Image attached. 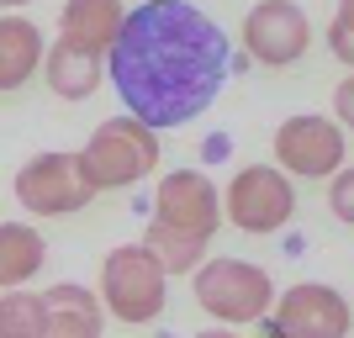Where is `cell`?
I'll use <instances>...</instances> for the list:
<instances>
[{
    "label": "cell",
    "mask_w": 354,
    "mask_h": 338,
    "mask_svg": "<svg viewBox=\"0 0 354 338\" xmlns=\"http://www.w3.org/2000/svg\"><path fill=\"white\" fill-rule=\"evenodd\" d=\"M127 27V6L122 0H64L59 11V37L74 48H85V53H111Z\"/></svg>",
    "instance_id": "cell-11"
},
{
    "label": "cell",
    "mask_w": 354,
    "mask_h": 338,
    "mask_svg": "<svg viewBox=\"0 0 354 338\" xmlns=\"http://www.w3.org/2000/svg\"><path fill=\"white\" fill-rule=\"evenodd\" d=\"M233 74L227 32L191 0H143L127 11L117 48L106 53V79L117 85L127 117L159 127L196 122Z\"/></svg>",
    "instance_id": "cell-1"
},
{
    "label": "cell",
    "mask_w": 354,
    "mask_h": 338,
    "mask_svg": "<svg viewBox=\"0 0 354 338\" xmlns=\"http://www.w3.org/2000/svg\"><path fill=\"white\" fill-rule=\"evenodd\" d=\"M196 338H238V333H227V328H207V333H196Z\"/></svg>",
    "instance_id": "cell-22"
},
{
    "label": "cell",
    "mask_w": 354,
    "mask_h": 338,
    "mask_svg": "<svg viewBox=\"0 0 354 338\" xmlns=\"http://www.w3.org/2000/svg\"><path fill=\"white\" fill-rule=\"evenodd\" d=\"M101 301L111 317H122L127 328L153 323L169 301V275L164 265L148 254V243H122L106 254L101 265Z\"/></svg>",
    "instance_id": "cell-4"
},
{
    "label": "cell",
    "mask_w": 354,
    "mask_h": 338,
    "mask_svg": "<svg viewBox=\"0 0 354 338\" xmlns=\"http://www.w3.org/2000/svg\"><path fill=\"white\" fill-rule=\"evenodd\" d=\"M80 164H85L95 196L101 191H127L138 180H148L159 169V133L138 117H106L90 143L80 148Z\"/></svg>",
    "instance_id": "cell-3"
},
{
    "label": "cell",
    "mask_w": 354,
    "mask_h": 338,
    "mask_svg": "<svg viewBox=\"0 0 354 338\" xmlns=\"http://www.w3.org/2000/svg\"><path fill=\"white\" fill-rule=\"evenodd\" d=\"M196 307L207 312L212 323L222 328H243V323H265L275 312V280L265 275L249 259H207V265L191 275Z\"/></svg>",
    "instance_id": "cell-2"
},
{
    "label": "cell",
    "mask_w": 354,
    "mask_h": 338,
    "mask_svg": "<svg viewBox=\"0 0 354 338\" xmlns=\"http://www.w3.org/2000/svg\"><path fill=\"white\" fill-rule=\"evenodd\" d=\"M21 6H32V0H0V11H21Z\"/></svg>",
    "instance_id": "cell-23"
},
{
    "label": "cell",
    "mask_w": 354,
    "mask_h": 338,
    "mask_svg": "<svg viewBox=\"0 0 354 338\" xmlns=\"http://www.w3.org/2000/svg\"><path fill=\"white\" fill-rule=\"evenodd\" d=\"M153 222L196 238V243H212L217 227L227 222V212H222L217 185L201 169H169L159 180V191H153Z\"/></svg>",
    "instance_id": "cell-8"
},
{
    "label": "cell",
    "mask_w": 354,
    "mask_h": 338,
    "mask_svg": "<svg viewBox=\"0 0 354 338\" xmlns=\"http://www.w3.org/2000/svg\"><path fill=\"white\" fill-rule=\"evenodd\" d=\"M243 48L254 64L265 69H286L312 48V21L296 0H259L243 16Z\"/></svg>",
    "instance_id": "cell-10"
},
{
    "label": "cell",
    "mask_w": 354,
    "mask_h": 338,
    "mask_svg": "<svg viewBox=\"0 0 354 338\" xmlns=\"http://www.w3.org/2000/svg\"><path fill=\"white\" fill-rule=\"evenodd\" d=\"M275 338H349L354 333V307L349 296L323 285V280H301L291 291L275 296Z\"/></svg>",
    "instance_id": "cell-9"
},
{
    "label": "cell",
    "mask_w": 354,
    "mask_h": 338,
    "mask_svg": "<svg viewBox=\"0 0 354 338\" xmlns=\"http://www.w3.org/2000/svg\"><path fill=\"white\" fill-rule=\"evenodd\" d=\"M333 122H339L344 133H354V74L339 79V90H333Z\"/></svg>",
    "instance_id": "cell-20"
},
{
    "label": "cell",
    "mask_w": 354,
    "mask_h": 338,
    "mask_svg": "<svg viewBox=\"0 0 354 338\" xmlns=\"http://www.w3.org/2000/svg\"><path fill=\"white\" fill-rule=\"evenodd\" d=\"M333 16H339V21H349V27H354V0H339V11H333Z\"/></svg>",
    "instance_id": "cell-21"
},
{
    "label": "cell",
    "mask_w": 354,
    "mask_h": 338,
    "mask_svg": "<svg viewBox=\"0 0 354 338\" xmlns=\"http://www.w3.org/2000/svg\"><path fill=\"white\" fill-rule=\"evenodd\" d=\"M48 48H43V32L37 21H27L21 11H0V90L11 95L43 69Z\"/></svg>",
    "instance_id": "cell-13"
},
{
    "label": "cell",
    "mask_w": 354,
    "mask_h": 338,
    "mask_svg": "<svg viewBox=\"0 0 354 338\" xmlns=\"http://www.w3.org/2000/svg\"><path fill=\"white\" fill-rule=\"evenodd\" d=\"M275 164L291 180H333L344 169V127L333 117H286L275 127Z\"/></svg>",
    "instance_id": "cell-7"
},
{
    "label": "cell",
    "mask_w": 354,
    "mask_h": 338,
    "mask_svg": "<svg viewBox=\"0 0 354 338\" xmlns=\"http://www.w3.org/2000/svg\"><path fill=\"white\" fill-rule=\"evenodd\" d=\"M43 69H48V90H53L59 101H90V95L101 90V79H106V59L101 53H85V48L64 43V37L48 48Z\"/></svg>",
    "instance_id": "cell-14"
},
{
    "label": "cell",
    "mask_w": 354,
    "mask_h": 338,
    "mask_svg": "<svg viewBox=\"0 0 354 338\" xmlns=\"http://www.w3.org/2000/svg\"><path fill=\"white\" fill-rule=\"evenodd\" d=\"M43 301H48L43 338H101V328H106L101 291L74 285V280H59V285H48V291H43Z\"/></svg>",
    "instance_id": "cell-12"
},
{
    "label": "cell",
    "mask_w": 354,
    "mask_h": 338,
    "mask_svg": "<svg viewBox=\"0 0 354 338\" xmlns=\"http://www.w3.org/2000/svg\"><path fill=\"white\" fill-rule=\"evenodd\" d=\"M328 48H333V59L354 74V27H349V21H339V16L328 21Z\"/></svg>",
    "instance_id": "cell-19"
},
{
    "label": "cell",
    "mask_w": 354,
    "mask_h": 338,
    "mask_svg": "<svg viewBox=\"0 0 354 338\" xmlns=\"http://www.w3.org/2000/svg\"><path fill=\"white\" fill-rule=\"evenodd\" d=\"M48 301L43 291H6L0 296V338H43Z\"/></svg>",
    "instance_id": "cell-17"
},
{
    "label": "cell",
    "mask_w": 354,
    "mask_h": 338,
    "mask_svg": "<svg viewBox=\"0 0 354 338\" xmlns=\"http://www.w3.org/2000/svg\"><path fill=\"white\" fill-rule=\"evenodd\" d=\"M328 212H333L344 227H354V164H344L339 175L328 180Z\"/></svg>",
    "instance_id": "cell-18"
},
{
    "label": "cell",
    "mask_w": 354,
    "mask_h": 338,
    "mask_svg": "<svg viewBox=\"0 0 354 338\" xmlns=\"http://www.w3.org/2000/svg\"><path fill=\"white\" fill-rule=\"evenodd\" d=\"M48 265V243L27 222H0V291H21Z\"/></svg>",
    "instance_id": "cell-15"
},
{
    "label": "cell",
    "mask_w": 354,
    "mask_h": 338,
    "mask_svg": "<svg viewBox=\"0 0 354 338\" xmlns=\"http://www.w3.org/2000/svg\"><path fill=\"white\" fill-rule=\"evenodd\" d=\"M222 212H227V222L238 233H254V238L281 233L286 222L296 217V185L281 164H249V169H238L227 180Z\"/></svg>",
    "instance_id": "cell-6"
},
{
    "label": "cell",
    "mask_w": 354,
    "mask_h": 338,
    "mask_svg": "<svg viewBox=\"0 0 354 338\" xmlns=\"http://www.w3.org/2000/svg\"><path fill=\"white\" fill-rule=\"evenodd\" d=\"M16 201L32 217H74V212H85L95 201V185H90L80 153L48 148V153H32L16 169Z\"/></svg>",
    "instance_id": "cell-5"
},
{
    "label": "cell",
    "mask_w": 354,
    "mask_h": 338,
    "mask_svg": "<svg viewBox=\"0 0 354 338\" xmlns=\"http://www.w3.org/2000/svg\"><path fill=\"white\" fill-rule=\"evenodd\" d=\"M143 243H148V254L164 265V275H196V270L207 265V243H196V238L175 233V227H164V222H148Z\"/></svg>",
    "instance_id": "cell-16"
}]
</instances>
